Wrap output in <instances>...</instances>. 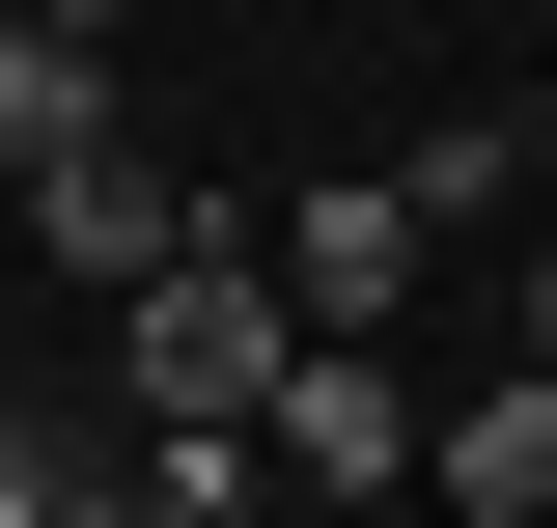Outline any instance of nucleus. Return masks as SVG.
Segmentation results:
<instances>
[{
	"label": "nucleus",
	"instance_id": "1",
	"mask_svg": "<svg viewBox=\"0 0 557 528\" xmlns=\"http://www.w3.org/2000/svg\"><path fill=\"white\" fill-rule=\"evenodd\" d=\"M278 362H307V334H278V278L223 251V223L139 278V445H251V417H278Z\"/></svg>",
	"mask_w": 557,
	"mask_h": 528
},
{
	"label": "nucleus",
	"instance_id": "2",
	"mask_svg": "<svg viewBox=\"0 0 557 528\" xmlns=\"http://www.w3.org/2000/svg\"><path fill=\"white\" fill-rule=\"evenodd\" d=\"M251 445L307 473V501H391V473H418V390H391V362H278V417H251Z\"/></svg>",
	"mask_w": 557,
	"mask_h": 528
},
{
	"label": "nucleus",
	"instance_id": "3",
	"mask_svg": "<svg viewBox=\"0 0 557 528\" xmlns=\"http://www.w3.org/2000/svg\"><path fill=\"white\" fill-rule=\"evenodd\" d=\"M28 251H57V278H112V306H139V278L196 251V196H168V167H139V139H84L57 196H28Z\"/></svg>",
	"mask_w": 557,
	"mask_h": 528
},
{
	"label": "nucleus",
	"instance_id": "4",
	"mask_svg": "<svg viewBox=\"0 0 557 528\" xmlns=\"http://www.w3.org/2000/svg\"><path fill=\"white\" fill-rule=\"evenodd\" d=\"M278 278H307V362H362V306L418 278V196H391V167H335V196L278 223Z\"/></svg>",
	"mask_w": 557,
	"mask_h": 528
},
{
	"label": "nucleus",
	"instance_id": "5",
	"mask_svg": "<svg viewBox=\"0 0 557 528\" xmlns=\"http://www.w3.org/2000/svg\"><path fill=\"white\" fill-rule=\"evenodd\" d=\"M418 473H446V528H557V390H530V362H502V390L446 417V445H418Z\"/></svg>",
	"mask_w": 557,
	"mask_h": 528
},
{
	"label": "nucleus",
	"instance_id": "6",
	"mask_svg": "<svg viewBox=\"0 0 557 528\" xmlns=\"http://www.w3.org/2000/svg\"><path fill=\"white\" fill-rule=\"evenodd\" d=\"M84 139H112V28H0V167L57 196Z\"/></svg>",
	"mask_w": 557,
	"mask_h": 528
},
{
	"label": "nucleus",
	"instance_id": "7",
	"mask_svg": "<svg viewBox=\"0 0 557 528\" xmlns=\"http://www.w3.org/2000/svg\"><path fill=\"white\" fill-rule=\"evenodd\" d=\"M57 473H84V445H57V417H0V528H57Z\"/></svg>",
	"mask_w": 557,
	"mask_h": 528
},
{
	"label": "nucleus",
	"instance_id": "8",
	"mask_svg": "<svg viewBox=\"0 0 557 528\" xmlns=\"http://www.w3.org/2000/svg\"><path fill=\"white\" fill-rule=\"evenodd\" d=\"M57 528H139V473H57Z\"/></svg>",
	"mask_w": 557,
	"mask_h": 528
},
{
	"label": "nucleus",
	"instance_id": "9",
	"mask_svg": "<svg viewBox=\"0 0 557 528\" xmlns=\"http://www.w3.org/2000/svg\"><path fill=\"white\" fill-rule=\"evenodd\" d=\"M530 390H557V251H530Z\"/></svg>",
	"mask_w": 557,
	"mask_h": 528
}]
</instances>
